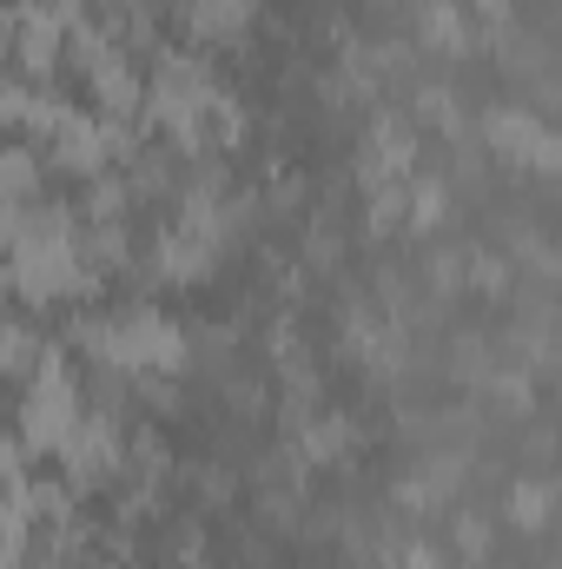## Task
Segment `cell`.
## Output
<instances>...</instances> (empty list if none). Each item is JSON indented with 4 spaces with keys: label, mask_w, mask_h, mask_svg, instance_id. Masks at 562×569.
Masks as SVG:
<instances>
[{
    "label": "cell",
    "mask_w": 562,
    "mask_h": 569,
    "mask_svg": "<svg viewBox=\"0 0 562 569\" xmlns=\"http://www.w3.org/2000/svg\"><path fill=\"white\" fill-rule=\"evenodd\" d=\"M7 284H13L20 298H33V305H47V298H73V291L93 284L87 259H80L73 212L40 206V199L20 212V232H13V246H7Z\"/></svg>",
    "instance_id": "obj_1"
},
{
    "label": "cell",
    "mask_w": 562,
    "mask_h": 569,
    "mask_svg": "<svg viewBox=\"0 0 562 569\" xmlns=\"http://www.w3.org/2000/svg\"><path fill=\"white\" fill-rule=\"evenodd\" d=\"M145 113H152L179 146H205L212 133H219V140L239 133V107L219 93L212 67L192 60V53H159L152 80H145Z\"/></svg>",
    "instance_id": "obj_2"
},
{
    "label": "cell",
    "mask_w": 562,
    "mask_h": 569,
    "mask_svg": "<svg viewBox=\"0 0 562 569\" xmlns=\"http://www.w3.org/2000/svg\"><path fill=\"white\" fill-rule=\"evenodd\" d=\"M73 338H80V351H93L120 378H159V371H179L185 365V331L165 325L159 311L87 318V325H73Z\"/></svg>",
    "instance_id": "obj_3"
},
{
    "label": "cell",
    "mask_w": 562,
    "mask_h": 569,
    "mask_svg": "<svg viewBox=\"0 0 562 569\" xmlns=\"http://www.w3.org/2000/svg\"><path fill=\"white\" fill-rule=\"evenodd\" d=\"M73 418H80L73 371H67L53 351H40V365L27 371V398H20V450H33V457H53V450L67 443Z\"/></svg>",
    "instance_id": "obj_4"
},
{
    "label": "cell",
    "mask_w": 562,
    "mask_h": 569,
    "mask_svg": "<svg viewBox=\"0 0 562 569\" xmlns=\"http://www.w3.org/2000/svg\"><path fill=\"white\" fill-rule=\"evenodd\" d=\"M80 20V0H27L13 13V53L27 67V80H47L67 60V33Z\"/></svg>",
    "instance_id": "obj_5"
},
{
    "label": "cell",
    "mask_w": 562,
    "mask_h": 569,
    "mask_svg": "<svg viewBox=\"0 0 562 569\" xmlns=\"http://www.w3.org/2000/svg\"><path fill=\"white\" fill-rule=\"evenodd\" d=\"M53 457L67 463V483H73V490H93V483H107V477L127 463V437H120V425H113L107 411H80L73 430H67V443H60Z\"/></svg>",
    "instance_id": "obj_6"
},
{
    "label": "cell",
    "mask_w": 562,
    "mask_h": 569,
    "mask_svg": "<svg viewBox=\"0 0 562 569\" xmlns=\"http://www.w3.org/2000/svg\"><path fill=\"white\" fill-rule=\"evenodd\" d=\"M47 146H53V166L80 172V179H100L113 152H133V133L120 120H100V113H73L67 107V120L47 133Z\"/></svg>",
    "instance_id": "obj_7"
},
{
    "label": "cell",
    "mask_w": 562,
    "mask_h": 569,
    "mask_svg": "<svg viewBox=\"0 0 562 569\" xmlns=\"http://www.w3.org/2000/svg\"><path fill=\"white\" fill-rule=\"evenodd\" d=\"M490 146L510 152V159H523V166H536V172L556 166V133L536 113H490Z\"/></svg>",
    "instance_id": "obj_8"
},
{
    "label": "cell",
    "mask_w": 562,
    "mask_h": 569,
    "mask_svg": "<svg viewBox=\"0 0 562 569\" xmlns=\"http://www.w3.org/2000/svg\"><path fill=\"white\" fill-rule=\"evenodd\" d=\"M219 259V246H205V239H192V232H159V246H152V272L159 279H172V284H192L205 266Z\"/></svg>",
    "instance_id": "obj_9"
},
{
    "label": "cell",
    "mask_w": 562,
    "mask_h": 569,
    "mask_svg": "<svg viewBox=\"0 0 562 569\" xmlns=\"http://www.w3.org/2000/svg\"><path fill=\"white\" fill-rule=\"evenodd\" d=\"M179 20H185L199 40H232V33H245L252 0H179Z\"/></svg>",
    "instance_id": "obj_10"
},
{
    "label": "cell",
    "mask_w": 562,
    "mask_h": 569,
    "mask_svg": "<svg viewBox=\"0 0 562 569\" xmlns=\"http://www.w3.org/2000/svg\"><path fill=\"white\" fill-rule=\"evenodd\" d=\"M33 159L27 152H13V146H0V206H33Z\"/></svg>",
    "instance_id": "obj_11"
},
{
    "label": "cell",
    "mask_w": 562,
    "mask_h": 569,
    "mask_svg": "<svg viewBox=\"0 0 562 569\" xmlns=\"http://www.w3.org/2000/svg\"><path fill=\"white\" fill-rule=\"evenodd\" d=\"M510 523L516 530H543L550 523V483H516L510 490Z\"/></svg>",
    "instance_id": "obj_12"
},
{
    "label": "cell",
    "mask_w": 562,
    "mask_h": 569,
    "mask_svg": "<svg viewBox=\"0 0 562 569\" xmlns=\"http://www.w3.org/2000/svg\"><path fill=\"white\" fill-rule=\"evenodd\" d=\"M423 40H430V47H443V53H450V47H463V13H456V7H430Z\"/></svg>",
    "instance_id": "obj_13"
},
{
    "label": "cell",
    "mask_w": 562,
    "mask_h": 569,
    "mask_svg": "<svg viewBox=\"0 0 562 569\" xmlns=\"http://www.w3.org/2000/svg\"><path fill=\"white\" fill-rule=\"evenodd\" d=\"M20 470H27L20 437H0V490H13V483H20Z\"/></svg>",
    "instance_id": "obj_14"
},
{
    "label": "cell",
    "mask_w": 562,
    "mask_h": 569,
    "mask_svg": "<svg viewBox=\"0 0 562 569\" xmlns=\"http://www.w3.org/2000/svg\"><path fill=\"white\" fill-rule=\"evenodd\" d=\"M456 543H463V557H483V543H490V530H483L476 517H456Z\"/></svg>",
    "instance_id": "obj_15"
},
{
    "label": "cell",
    "mask_w": 562,
    "mask_h": 569,
    "mask_svg": "<svg viewBox=\"0 0 562 569\" xmlns=\"http://www.w3.org/2000/svg\"><path fill=\"white\" fill-rule=\"evenodd\" d=\"M483 13H490V20H503V13H510V0H483Z\"/></svg>",
    "instance_id": "obj_16"
},
{
    "label": "cell",
    "mask_w": 562,
    "mask_h": 569,
    "mask_svg": "<svg viewBox=\"0 0 562 569\" xmlns=\"http://www.w3.org/2000/svg\"><path fill=\"white\" fill-rule=\"evenodd\" d=\"M107 7H133V0H107Z\"/></svg>",
    "instance_id": "obj_17"
}]
</instances>
